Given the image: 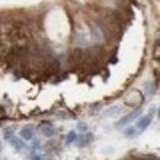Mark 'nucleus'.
I'll return each mask as SVG.
<instances>
[{
    "label": "nucleus",
    "mask_w": 160,
    "mask_h": 160,
    "mask_svg": "<svg viewBox=\"0 0 160 160\" xmlns=\"http://www.w3.org/2000/svg\"><path fill=\"white\" fill-rule=\"evenodd\" d=\"M152 121H153V111H150V113H148V115H145V116H142L139 120L137 121L135 128L142 133V132L145 131L149 127V125L152 123Z\"/></svg>",
    "instance_id": "f257e3e1"
},
{
    "label": "nucleus",
    "mask_w": 160,
    "mask_h": 160,
    "mask_svg": "<svg viewBox=\"0 0 160 160\" xmlns=\"http://www.w3.org/2000/svg\"><path fill=\"white\" fill-rule=\"evenodd\" d=\"M140 113H142V111H140V110H135L134 112H132V113H129V115H127L126 117L121 118V120H120V121H118V122L116 123V127H117V128L125 127L126 125H128V123H131L132 121H134L135 118H138V117L140 116Z\"/></svg>",
    "instance_id": "f03ea898"
},
{
    "label": "nucleus",
    "mask_w": 160,
    "mask_h": 160,
    "mask_svg": "<svg viewBox=\"0 0 160 160\" xmlns=\"http://www.w3.org/2000/svg\"><path fill=\"white\" fill-rule=\"evenodd\" d=\"M33 134H35V129H33V127H32V126H26V127H24L20 131L21 138L27 140V142L32 140V138H33Z\"/></svg>",
    "instance_id": "7ed1b4c3"
},
{
    "label": "nucleus",
    "mask_w": 160,
    "mask_h": 160,
    "mask_svg": "<svg viewBox=\"0 0 160 160\" xmlns=\"http://www.w3.org/2000/svg\"><path fill=\"white\" fill-rule=\"evenodd\" d=\"M140 132L135 127H127L125 131H123V135L127 137V138H134V137L139 135Z\"/></svg>",
    "instance_id": "20e7f679"
},
{
    "label": "nucleus",
    "mask_w": 160,
    "mask_h": 160,
    "mask_svg": "<svg viewBox=\"0 0 160 160\" xmlns=\"http://www.w3.org/2000/svg\"><path fill=\"white\" fill-rule=\"evenodd\" d=\"M9 142H10V144L17 150V152H20V150L24 149V147H25L24 142L20 140L19 138H16V137H12V138H10V139H9Z\"/></svg>",
    "instance_id": "39448f33"
},
{
    "label": "nucleus",
    "mask_w": 160,
    "mask_h": 160,
    "mask_svg": "<svg viewBox=\"0 0 160 160\" xmlns=\"http://www.w3.org/2000/svg\"><path fill=\"white\" fill-rule=\"evenodd\" d=\"M42 133H43L44 137H47V138H51V137H53L54 134H56V129H54V128L48 123L47 126H44L42 128Z\"/></svg>",
    "instance_id": "423d86ee"
},
{
    "label": "nucleus",
    "mask_w": 160,
    "mask_h": 160,
    "mask_svg": "<svg viewBox=\"0 0 160 160\" xmlns=\"http://www.w3.org/2000/svg\"><path fill=\"white\" fill-rule=\"evenodd\" d=\"M76 133H75V131H70L69 133L67 134V138H65V144L67 145H70L71 143H74L75 139H76Z\"/></svg>",
    "instance_id": "0eeeda50"
},
{
    "label": "nucleus",
    "mask_w": 160,
    "mask_h": 160,
    "mask_svg": "<svg viewBox=\"0 0 160 160\" xmlns=\"http://www.w3.org/2000/svg\"><path fill=\"white\" fill-rule=\"evenodd\" d=\"M14 137V129L12 128H10V127H7L5 131H4V139H6V140H9L10 138H12Z\"/></svg>",
    "instance_id": "6e6552de"
},
{
    "label": "nucleus",
    "mask_w": 160,
    "mask_h": 160,
    "mask_svg": "<svg viewBox=\"0 0 160 160\" xmlns=\"http://www.w3.org/2000/svg\"><path fill=\"white\" fill-rule=\"evenodd\" d=\"M121 111V108L118 107V106H115V107H111V108H108L106 112H105V115L106 116H112V115H116V113H118Z\"/></svg>",
    "instance_id": "1a4fd4ad"
},
{
    "label": "nucleus",
    "mask_w": 160,
    "mask_h": 160,
    "mask_svg": "<svg viewBox=\"0 0 160 160\" xmlns=\"http://www.w3.org/2000/svg\"><path fill=\"white\" fill-rule=\"evenodd\" d=\"M76 127H78V131L83 132V133H85V132L88 131V125H86V123H84V122H79Z\"/></svg>",
    "instance_id": "9d476101"
},
{
    "label": "nucleus",
    "mask_w": 160,
    "mask_h": 160,
    "mask_svg": "<svg viewBox=\"0 0 160 160\" xmlns=\"http://www.w3.org/2000/svg\"><path fill=\"white\" fill-rule=\"evenodd\" d=\"M31 160H42V159H41V155H37V154H36V155H33V157L31 158Z\"/></svg>",
    "instance_id": "9b49d317"
},
{
    "label": "nucleus",
    "mask_w": 160,
    "mask_h": 160,
    "mask_svg": "<svg viewBox=\"0 0 160 160\" xmlns=\"http://www.w3.org/2000/svg\"><path fill=\"white\" fill-rule=\"evenodd\" d=\"M33 148H39V140L33 142Z\"/></svg>",
    "instance_id": "f8f14e48"
},
{
    "label": "nucleus",
    "mask_w": 160,
    "mask_h": 160,
    "mask_svg": "<svg viewBox=\"0 0 160 160\" xmlns=\"http://www.w3.org/2000/svg\"><path fill=\"white\" fill-rule=\"evenodd\" d=\"M3 150V144H1V142H0V152Z\"/></svg>",
    "instance_id": "ddd939ff"
}]
</instances>
